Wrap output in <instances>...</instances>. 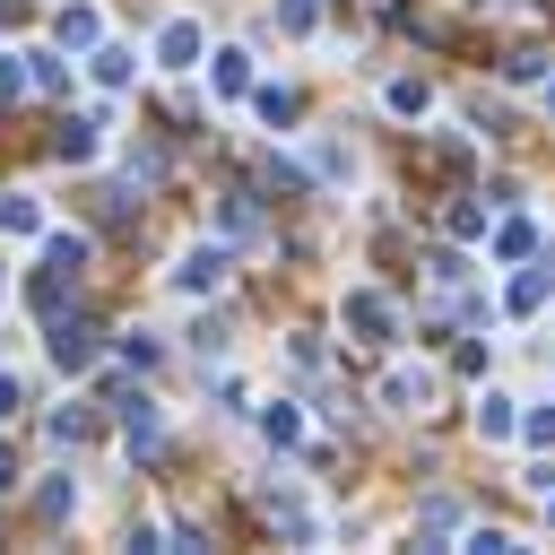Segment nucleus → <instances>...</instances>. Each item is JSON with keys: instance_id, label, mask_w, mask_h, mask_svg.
<instances>
[{"instance_id": "obj_21", "label": "nucleus", "mask_w": 555, "mask_h": 555, "mask_svg": "<svg viewBox=\"0 0 555 555\" xmlns=\"http://www.w3.org/2000/svg\"><path fill=\"white\" fill-rule=\"evenodd\" d=\"M442 225H451L460 243H486V225H494V217H486V199H451V208H442Z\"/></svg>"}, {"instance_id": "obj_25", "label": "nucleus", "mask_w": 555, "mask_h": 555, "mask_svg": "<svg viewBox=\"0 0 555 555\" xmlns=\"http://www.w3.org/2000/svg\"><path fill=\"white\" fill-rule=\"evenodd\" d=\"M460 546H468V555H512V529H494V520H477V529H460Z\"/></svg>"}, {"instance_id": "obj_16", "label": "nucleus", "mask_w": 555, "mask_h": 555, "mask_svg": "<svg viewBox=\"0 0 555 555\" xmlns=\"http://www.w3.org/2000/svg\"><path fill=\"white\" fill-rule=\"evenodd\" d=\"M87 78H95V87H130V78H139V52H121V43H95V52H87Z\"/></svg>"}, {"instance_id": "obj_28", "label": "nucleus", "mask_w": 555, "mask_h": 555, "mask_svg": "<svg viewBox=\"0 0 555 555\" xmlns=\"http://www.w3.org/2000/svg\"><path fill=\"white\" fill-rule=\"evenodd\" d=\"M503 78H512V87H538V78H546V52H512V69H503Z\"/></svg>"}, {"instance_id": "obj_36", "label": "nucleus", "mask_w": 555, "mask_h": 555, "mask_svg": "<svg viewBox=\"0 0 555 555\" xmlns=\"http://www.w3.org/2000/svg\"><path fill=\"white\" fill-rule=\"evenodd\" d=\"M546 529H555V494H546Z\"/></svg>"}, {"instance_id": "obj_29", "label": "nucleus", "mask_w": 555, "mask_h": 555, "mask_svg": "<svg viewBox=\"0 0 555 555\" xmlns=\"http://www.w3.org/2000/svg\"><path fill=\"white\" fill-rule=\"evenodd\" d=\"M416 529H425V538H442V529H460V503H425V512H416Z\"/></svg>"}, {"instance_id": "obj_10", "label": "nucleus", "mask_w": 555, "mask_h": 555, "mask_svg": "<svg viewBox=\"0 0 555 555\" xmlns=\"http://www.w3.org/2000/svg\"><path fill=\"white\" fill-rule=\"evenodd\" d=\"M52 156H61V165H95V156H104V121H95V113L61 121V130H52Z\"/></svg>"}, {"instance_id": "obj_14", "label": "nucleus", "mask_w": 555, "mask_h": 555, "mask_svg": "<svg viewBox=\"0 0 555 555\" xmlns=\"http://www.w3.org/2000/svg\"><path fill=\"white\" fill-rule=\"evenodd\" d=\"M208 87H217V95H251V52H243V43L208 52Z\"/></svg>"}, {"instance_id": "obj_9", "label": "nucleus", "mask_w": 555, "mask_h": 555, "mask_svg": "<svg viewBox=\"0 0 555 555\" xmlns=\"http://www.w3.org/2000/svg\"><path fill=\"white\" fill-rule=\"evenodd\" d=\"M425 399H434V373H425V364H390V373H382V408L425 416Z\"/></svg>"}, {"instance_id": "obj_26", "label": "nucleus", "mask_w": 555, "mask_h": 555, "mask_svg": "<svg viewBox=\"0 0 555 555\" xmlns=\"http://www.w3.org/2000/svg\"><path fill=\"white\" fill-rule=\"evenodd\" d=\"M278 26H286V35H312V26H321V0H278Z\"/></svg>"}, {"instance_id": "obj_17", "label": "nucleus", "mask_w": 555, "mask_h": 555, "mask_svg": "<svg viewBox=\"0 0 555 555\" xmlns=\"http://www.w3.org/2000/svg\"><path fill=\"white\" fill-rule=\"evenodd\" d=\"M217 225H225V243H251V234H260V199H251V191H225V199H217Z\"/></svg>"}, {"instance_id": "obj_3", "label": "nucleus", "mask_w": 555, "mask_h": 555, "mask_svg": "<svg viewBox=\"0 0 555 555\" xmlns=\"http://www.w3.org/2000/svg\"><path fill=\"white\" fill-rule=\"evenodd\" d=\"M225 269H234V251H225V243H191V251L173 260V295H217V286H225Z\"/></svg>"}, {"instance_id": "obj_35", "label": "nucleus", "mask_w": 555, "mask_h": 555, "mask_svg": "<svg viewBox=\"0 0 555 555\" xmlns=\"http://www.w3.org/2000/svg\"><path fill=\"white\" fill-rule=\"evenodd\" d=\"M546 113H555V78H546Z\"/></svg>"}, {"instance_id": "obj_4", "label": "nucleus", "mask_w": 555, "mask_h": 555, "mask_svg": "<svg viewBox=\"0 0 555 555\" xmlns=\"http://www.w3.org/2000/svg\"><path fill=\"white\" fill-rule=\"evenodd\" d=\"M546 304H555V251H529V269L503 286V312L529 321V312H546Z\"/></svg>"}, {"instance_id": "obj_24", "label": "nucleus", "mask_w": 555, "mask_h": 555, "mask_svg": "<svg viewBox=\"0 0 555 555\" xmlns=\"http://www.w3.org/2000/svg\"><path fill=\"white\" fill-rule=\"evenodd\" d=\"M312 173H321V182H347V173H356V156H347L338 139H321V147H312Z\"/></svg>"}, {"instance_id": "obj_32", "label": "nucleus", "mask_w": 555, "mask_h": 555, "mask_svg": "<svg viewBox=\"0 0 555 555\" xmlns=\"http://www.w3.org/2000/svg\"><path fill=\"white\" fill-rule=\"evenodd\" d=\"M17 399H26V382H17V373H0V416H17Z\"/></svg>"}, {"instance_id": "obj_19", "label": "nucleus", "mask_w": 555, "mask_h": 555, "mask_svg": "<svg viewBox=\"0 0 555 555\" xmlns=\"http://www.w3.org/2000/svg\"><path fill=\"white\" fill-rule=\"evenodd\" d=\"M35 512H43V520H69V512H78V477H69V468L43 477V486H35Z\"/></svg>"}, {"instance_id": "obj_8", "label": "nucleus", "mask_w": 555, "mask_h": 555, "mask_svg": "<svg viewBox=\"0 0 555 555\" xmlns=\"http://www.w3.org/2000/svg\"><path fill=\"white\" fill-rule=\"evenodd\" d=\"M382 113H390V121H425V113H434V78H416V69L382 78Z\"/></svg>"}, {"instance_id": "obj_18", "label": "nucleus", "mask_w": 555, "mask_h": 555, "mask_svg": "<svg viewBox=\"0 0 555 555\" xmlns=\"http://www.w3.org/2000/svg\"><path fill=\"white\" fill-rule=\"evenodd\" d=\"M260 434H269L278 451H295V442H304V408H295V399H269V408H260Z\"/></svg>"}, {"instance_id": "obj_31", "label": "nucleus", "mask_w": 555, "mask_h": 555, "mask_svg": "<svg viewBox=\"0 0 555 555\" xmlns=\"http://www.w3.org/2000/svg\"><path fill=\"white\" fill-rule=\"evenodd\" d=\"M17 87H26V52H0V104H9Z\"/></svg>"}, {"instance_id": "obj_6", "label": "nucleus", "mask_w": 555, "mask_h": 555, "mask_svg": "<svg viewBox=\"0 0 555 555\" xmlns=\"http://www.w3.org/2000/svg\"><path fill=\"white\" fill-rule=\"evenodd\" d=\"M199 61H208L199 17H165V26H156V69H199Z\"/></svg>"}, {"instance_id": "obj_34", "label": "nucleus", "mask_w": 555, "mask_h": 555, "mask_svg": "<svg viewBox=\"0 0 555 555\" xmlns=\"http://www.w3.org/2000/svg\"><path fill=\"white\" fill-rule=\"evenodd\" d=\"M0 304H9V260H0Z\"/></svg>"}, {"instance_id": "obj_12", "label": "nucleus", "mask_w": 555, "mask_h": 555, "mask_svg": "<svg viewBox=\"0 0 555 555\" xmlns=\"http://www.w3.org/2000/svg\"><path fill=\"white\" fill-rule=\"evenodd\" d=\"M520 434V399L512 390H477V442H512Z\"/></svg>"}, {"instance_id": "obj_30", "label": "nucleus", "mask_w": 555, "mask_h": 555, "mask_svg": "<svg viewBox=\"0 0 555 555\" xmlns=\"http://www.w3.org/2000/svg\"><path fill=\"white\" fill-rule=\"evenodd\" d=\"M520 442H538V451H546V442H555V408H529V416H520Z\"/></svg>"}, {"instance_id": "obj_11", "label": "nucleus", "mask_w": 555, "mask_h": 555, "mask_svg": "<svg viewBox=\"0 0 555 555\" xmlns=\"http://www.w3.org/2000/svg\"><path fill=\"white\" fill-rule=\"evenodd\" d=\"M121 442H130V451H156V442H165V408H156L147 390L121 399Z\"/></svg>"}, {"instance_id": "obj_15", "label": "nucleus", "mask_w": 555, "mask_h": 555, "mask_svg": "<svg viewBox=\"0 0 555 555\" xmlns=\"http://www.w3.org/2000/svg\"><path fill=\"white\" fill-rule=\"evenodd\" d=\"M0 234H17V243H26V234H52V225H43V199H35V191H0Z\"/></svg>"}, {"instance_id": "obj_20", "label": "nucleus", "mask_w": 555, "mask_h": 555, "mask_svg": "<svg viewBox=\"0 0 555 555\" xmlns=\"http://www.w3.org/2000/svg\"><path fill=\"white\" fill-rule=\"evenodd\" d=\"M26 87H43V95H61V87H69V61H61V43H52V52H26Z\"/></svg>"}, {"instance_id": "obj_7", "label": "nucleus", "mask_w": 555, "mask_h": 555, "mask_svg": "<svg viewBox=\"0 0 555 555\" xmlns=\"http://www.w3.org/2000/svg\"><path fill=\"white\" fill-rule=\"evenodd\" d=\"M43 347H52V364H61V373H87V364H95V347H104V330H95V321H61V312H52V338H43Z\"/></svg>"}, {"instance_id": "obj_1", "label": "nucleus", "mask_w": 555, "mask_h": 555, "mask_svg": "<svg viewBox=\"0 0 555 555\" xmlns=\"http://www.w3.org/2000/svg\"><path fill=\"white\" fill-rule=\"evenodd\" d=\"M78 269H87V234H43V269H35V312H61V295L78 286Z\"/></svg>"}, {"instance_id": "obj_5", "label": "nucleus", "mask_w": 555, "mask_h": 555, "mask_svg": "<svg viewBox=\"0 0 555 555\" xmlns=\"http://www.w3.org/2000/svg\"><path fill=\"white\" fill-rule=\"evenodd\" d=\"M52 43H61V52H95V43H104V9H95V0H61V9H52Z\"/></svg>"}, {"instance_id": "obj_23", "label": "nucleus", "mask_w": 555, "mask_h": 555, "mask_svg": "<svg viewBox=\"0 0 555 555\" xmlns=\"http://www.w3.org/2000/svg\"><path fill=\"white\" fill-rule=\"evenodd\" d=\"M121 364L156 373V364H165V338H156V330H130V338H121Z\"/></svg>"}, {"instance_id": "obj_13", "label": "nucleus", "mask_w": 555, "mask_h": 555, "mask_svg": "<svg viewBox=\"0 0 555 555\" xmlns=\"http://www.w3.org/2000/svg\"><path fill=\"white\" fill-rule=\"evenodd\" d=\"M486 251H494V260H512V269H520V260H529V251H538V225H529V217H494V225H486Z\"/></svg>"}, {"instance_id": "obj_27", "label": "nucleus", "mask_w": 555, "mask_h": 555, "mask_svg": "<svg viewBox=\"0 0 555 555\" xmlns=\"http://www.w3.org/2000/svg\"><path fill=\"white\" fill-rule=\"evenodd\" d=\"M87 434H95V416H87V408H69V416H52V442H61V451H69V442H87Z\"/></svg>"}, {"instance_id": "obj_33", "label": "nucleus", "mask_w": 555, "mask_h": 555, "mask_svg": "<svg viewBox=\"0 0 555 555\" xmlns=\"http://www.w3.org/2000/svg\"><path fill=\"white\" fill-rule=\"evenodd\" d=\"M0 494H17V451L0 442Z\"/></svg>"}, {"instance_id": "obj_2", "label": "nucleus", "mask_w": 555, "mask_h": 555, "mask_svg": "<svg viewBox=\"0 0 555 555\" xmlns=\"http://www.w3.org/2000/svg\"><path fill=\"white\" fill-rule=\"evenodd\" d=\"M338 330H347L356 347H390V338H399V304H390L382 286H347V304H338Z\"/></svg>"}, {"instance_id": "obj_22", "label": "nucleus", "mask_w": 555, "mask_h": 555, "mask_svg": "<svg viewBox=\"0 0 555 555\" xmlns=\"http://www.w3.org/2000/svg\"><path fill=\"white\" fill-rule=\"evenodd\" d=\"M251 113H260L269 130H286V121H295V87H251Z\"/></svg>"}]
</instances>
